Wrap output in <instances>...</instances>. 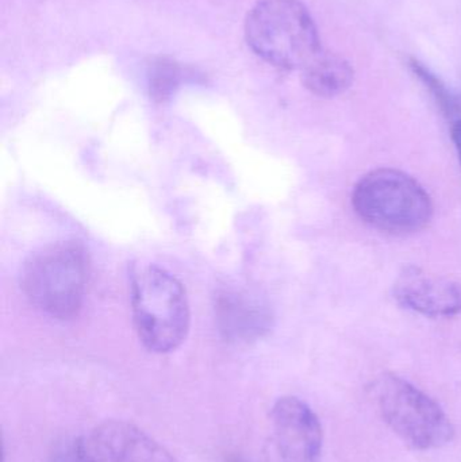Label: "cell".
<instances>
[{
    "mask_svg": "<svg viewBox=\"0 0 461 462\" xmlns=\"http://www.w3.org/2000/svg\"><path fill=\"white\" fill-rule=\"evenodd\" d=\"M89 274L84 246L59 242L30 255L22 269L21 287L32 306L57 319H68L83 306Z\"/></svg>",
    "mask_w": 461,
    "mask_h": 462,
    "instance_id": "cell-1",
    "label": "cell"
},
{
    "mask_svg": "<svg viewBox=\"0 0 461 462\" xmlns=\"http://www.w3.org/2000/svg\"><path fill=\"white\" fill-rule=\"evenodd\" d=\"M133 322L146 349L159 355L178 349L189 336L191 311L181 282L159 266L132 276Z\"/></svg>",
    "mask_w": 461,
    "mask_h": 462,
    "instance_id": "cell-2",
    "label": "cell"
},
{
    "mask_svg": "<svg viewBox=\"0 0 461 462\" xmlns=\"http://www.w3.org/2000/svg\"><path fill=\"white\" fill-rule=\"evenodd\" d=\"M252 51L283 69L302 70L319 51L318 32L305 5L298 0H262L245 22Z\"/></svg>",
    "mask_w": 461,
    "mask_h": 462,
    "instance_id": "cell-3",
    "label": "cell"
},
{
    "mask_svg": "<svg viewBox=\"0 0 461 462\" xmlns=\"http://www.w3.org/2000/svg\"><path fill=\"white\" fill-rule=\"evenodd\" d=\"M357 216L384 233H416L433 217V203L424 187L402 171L381 168L360 179L352 194Z\"/></svg>",
    "mask_w": 461,
    "mask_h": 462,
    "instance_id": "cell-4",
    "label": "cell"
},
{
    "mask_svg": "<svg viewBox=\"0 0 461 462\" xmlns=\"http://www.w3.org/2000/svg\"><path fill=\"white\" fill-rule=\"evenodd\" d=\"M373 396L386 425L413 449H440L454 439L448 415L408 380L383 374L373 383Z\"/></svg>",
    "mask_w": 461,
    "mask_h": 462,
    "instance_id": "cell-5",
    "label": "cell"
},
{
    "mask_svg": "<svg viewBox=\"0 0 461 462\" xmlns=\"http://www.w3.org/2000/svg\"><path fill=\"white\" fill-rule=\"evenodd\" d=\"M80 439L89 462H178L156 439L124 420L100 423Z\"/></svg>",
    "mask_w": 461,
    "mask_h": 462,
    "instance_id": "cell-6",
    "label": "cell"
},
{
    "mask_svg": "<svg viewBox=\"0 0 461 462\" xmlns=\"http://www.w3.org/2000/svg\"><path fill=\"white\" fill-rule=\"evenodd\" d=\"M271 418L276 445L284 461H321V422L305 402L295 396H284L276 402Z\"/></svg>",
    "mask_w": 461,
    "mask_h": 462,
    "instance_id": "cell-7",
    "label": "cell"
},
{
    "mask_svg": "<svg viewBox=\"0 0 461 462\" xmlns=\"http://www.w3.org/2000/svg\"><path fill=\"white\" fill-rule=\"evenodd\" d=\"M394 298L401 306L425 317H455L461 312L459 282L413 266L398 277Z\"/></svg>",
    "mask_w": 461,
    "mask_h": 462,
    "instance_id": "cell-8",
    "label": "cell"
},
{
    "mask_svg": "<svg viewBox=\"0 0 461 462\" xmlns=\"http://www.w3.org/2000/svg\"><path fill=\"white\" fill-rule=\"evenodd\" d=\"M221 328L227 338L251 341L270 328V315L257 301L240 293H224L217 304Z\"/></svg>",
    "mask_w": 461,
    "mask_h": 462,
    "instance_id": "cell-9",
    "label": "cell"
},
{
    "mask_svg": "<svg viewBox=\"0 0 461 462\" xmlns=\"http://www.w3.org/2000/svg\"><path fill=\"white\" fill-rule=\"evenodd\" d=\"M302 81L317 97H337L354 83V68L338 54L321 51L303 68Z\"/></svg>",
    "mask_w": 461,
    "mask_h": 462,
    "instance_id": "cell-10",
    "label": "cell"
},
{
    "mask_svg": "<svg viewBox=\"0 0 461 462\" xmlns=\"http://www.w3.org/2000/svg\"><path fill=\"white\" fill-rule=\"evenodd\" d=\"M179 80L180 72L173 62H157L151 73V92L154 99H167L175 91Z\"/></svg>",
    "mask_w": 461,
    "mask_h": 462,
    "instance_id": "cell-11",
    "label": "cell"
},
{
    "mask_svg": "<svg viewBox=\"0 0 461 462\" xmlns=\"http://www.w3.org/2000/svg\"><path fill=\"white\" fill-rule=\"evenodd\" d=\"M411 68H413V72L421 79L422 83L430 89L433 97L440 105L441 110L448 116H455L457 113V103L455 102L454 97L447 91L444 84L419 61H411Z\"/></svg>",
    "mask_w": 461,
    "mask_h": 462,
    "instance_id": "cell-12",
    "label": "cell"
},
{
    "mask_svg": "<svg viewBox=\"0 0 461 462\" xmlns=\"http://www.w3.org/2000/svg\"><path fill=\"white\" fill-rule=\"evenodd\" d=\"M51 462H89L84 453L81 439L64 441L51 453Z\"/></svg>",
    "mask_w": 461,
    "mask_h": 462,
    "instance_id": "cell-13",
    "label": "cell"
},
{
    "mask_svg": "<svg viewBox=\"0 0 461 462\" xmlns=\"http://www.w3.org/2000/svg\"><path fill=\"white\" fill-rule=\"evenodd\" d=\"M451 133L452 141H454L455 148H456L457 154H459V160L461 162V119L452 125Z\"/></svg>",
    "mask_w": 461,
    "mask_h": 462,
    "instance_id": "cell-14",
    "label": "cell"
}]
</instances>
